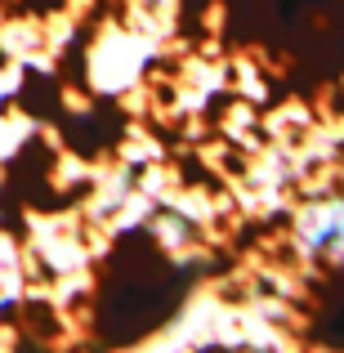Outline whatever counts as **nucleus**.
Returning a JSON list of instances; mask_svg holds the SVG:
<instances>
[]
</instances>
